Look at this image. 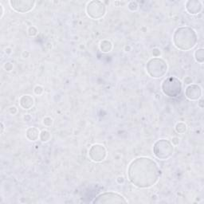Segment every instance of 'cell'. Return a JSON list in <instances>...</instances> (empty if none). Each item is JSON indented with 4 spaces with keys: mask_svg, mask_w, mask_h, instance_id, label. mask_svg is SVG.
<instances>
[{
    "mask_svg": "<svg viewBox=\"0 0 204 204\" xmlns=\"http://www.w3.org/2000/svg\"><path fill=\"white\" fill-rule=\"evenodd\" d=\"M127 175L129 182L135 187L147 189L157 183L161 175V170L154 160L140 156L129 163Z\"/></svg>",
    "mask_w": 204,
    "mask_h": 204,
    "instance_id": "1",
    "label": "cell"
},
{
    "mask_svg": "<svg viewBox=\"0 0 204 204\" xmlns=\"http://www.w3.org/2000/svg\"><path fill=\"white\" fill-rule=\"evenodd\" d=\"M172 42L178 50L188 51L196 46L198 42V35L191 27L180 26L175 30L173 34Z\"/></svg>",
    "mask_w": 204,
    "mask_h": 204,
    "instance_id": "2",
    "label": "cell"
},
{
    "mask_svg": "<svg viewBox=\"0 0 204 204\" xmlns=\"http://www.w3.org/2000/svg\"><path fill=\"white\" fill-rule=\"evenodd\" d=\"M146 72L152 78L158 79L166 75L168 70V65L164 59L153 58L148 60L146 64Z\"/></svg>",
    "mask_w": 204,
    "mask_h": 204,
    "instance_id": "3",
    "label": "cell"
},
{
    "mask_svg": "<svg viewBox=\"0 0 204 204\" xmlns=\"http://www.w3.org/2000/svg\"><path fill=\"white\" fill-rule=\"evenodd\" d=\"M161 90L164 95L172 98H176L183 91V83L175 77H168L161 84Z\"/></svg>",
    "mask_w": 204,
    "mask_h": 204,
    "instance_id": "4",
    "label": "cell"
},
{
    "mask_svg": "<svg viewBox=\"0 0 204 204\" xmlns=\"http://www.w3.org/2000/svg\"><path fill=\"white\" fill-rule=\"evenodd\" d=\"M153 154L160 160H166L174 153V146L167 139H160L155 142L153 145Z\"/></svg>",
    "mask_w": 204,
    "mask_h": 204,
    "instance_id": "5",
    "label": "cell"
},
{
    "mask_svg": "<svg viewBox=\"0 0 204 204\" xmlns=\"http://www.w3.org/2000/svg\"><path fill=\"white\" fill-rule=\"evenodd\" d=\"M106 5L100 0L89 1L85 7V12L88 16L94 20L102 18L106 14Z\"/></svg>",
    "mask_w": 204,
    "mask_h": 204,
    "instance_id": "6",
    "label": "cell"
},
{
    "mask_svg": "<svg viewBox=\"0 0 204 204\" xmlns=\"http://www.w3.org/2000/svg\"><path fill=\"white\" fill-rule=\"evenodd\" d=\"M128 201L120 194L113 191H107L100 194L94 198L93 203L108 204V203H128Z\"/></svg>",
    "mask_w": 204,
    "mask_h": 204,
    "instance_id": "7",
    "label": "cell"
},
{
    "mask_svg": "<svg viewBox=\"0 0 204 204\" xmlns=\"http://www.w3.org/2000/svg\"><path fill=\"white\" fill-rule=\"evenodd\" d=\"M88 155L93 162L101 163L107 157V150L105 146L101 144H94L89 149Z\"/></svg>",
    "mask_w": 204,
    "mask_h": 204,
    "instance_id": "8",
    "label": "cell"
},
{
    "mask_svg": "<svg viewBox=\"0 0 204 204\" xmlns=\"http://www.w3.org/2000/svg\"><path fill=\"white\" fill-rule=\"evenodd\" d=\"M9 4L15 11L21 14H25L32 11L36 2L34 0H11Z\"/></svg>",
    "mask_w": 204,
    "mask_h": 204,
    "instance_id": "9",
    "label": "cell"
},
{
    "mask_svg": "<svg viewBox=\"0 0 204 204\" xmlns=\"http://www.w3.org/2000/svg\"><path fill=\"white\" fill-rule=\"evenodd\" d=\"M203 91L200 85H196V84H191V85H187V88L185 89V96L187 99L192 101H198L202 97Z\"/></svg>",
    "mask_w": 204,
    "mask_h": 204,
    "instance_id": "10",
    "label": "cell"
},
{
    "mask_svg": "<svg viewBox=\"0 0 204 204\" xmlns=\"http://www.w3.org/2000/svg\"><path fill=\"white\" fill-rule=\"evenodd\" d=\"M185 9L190 15H198L203 10V3L199 0H188L185 3Z\"/></svg>",
    "mask_w": 204,
    "mask_h": 204,
    "instance_id": "11",
    "label": "cell"
},
{
    "mask_svg": "<svg viewBox=\"0 0 204 204\" xmlns=\"http://www.w3.org/2000/svg\"><path fill=\"white\" fill-rule=\"evenodd\" d=\"M19 105L23 109H30L34 105V97L30 95H23L18 100Z\"/></svg>",
    "mask_w": 204,
    "mask_h": 204,
    "instance_id": "12",
    "label": "cell"
},
{
    "mask_svg": "<svg viewBox=\"0 0 204 204\" xmlns=\"http://www.w3.org/2000/svg\"><path fill=\"white\" fill-rule=\"evenodd\" d=\"M40 131L35 127H29L26 130V137L30 141H36L39 139Z\"/></svg>",
    "mask_w": 204,
    "mask_h": 204,
    "instance_id": "13",
    "label": "cell"
},
{
    "mask_svg": "<svg viewBox=\"0 0 204 204\" xmlns=\"http://www.w3.org/2000/svg\"><path fill=\"white\" fill-rule=\"evenodd\" d=\"M100 50L101 51L102 53H109L112 51L113 48V45L112 43V42L110 40H108V39H105V40H102L101 42H100L99 45Z\"/></svg>",
    "mask_w": 204,
    "mask_h": 204,
    "instance_id": "14",
    "label": "cell"
},
{
    "mask_svg": "<svg viewBox=\"0 0 204 204\" xmlns=\"http://www.w3.org/2000/svg\"><path fill=\"white\" fill-rule=\"evenodd\" d=\"M194 57L196 59V62L199 64H203L204 61V50L203 48H199L195 51L194 53Z\"/></svg>",
    "mask_w": 204,
    "mask_h": 204,
    "instance_id": "15",
    "label": "cell"
},
{
    "mask_svg": "<svg viewBox=\"0 0 204 204\" xmlns=\"http://www.w3.org/2000/svg\"><path fill=\"white\" fill-rule=\"evenodd\" d=\"M175 130L179 134H184L187 130V126L184 122H178L175 125Z\"/></svg>",
    "mask_w": 204,
    "mask_h": 204,
    "instance_id": "16",
    "label": "cell"
},
{
    "mask_svg": "<svg viewBox=\"0 0 204 204\" xmlns=\"http://www.w3.org/2000/svg\"><path fill=\"white\" fill-rule=\"evenodd\" d=\"M51 138V134L48 130H42L40 132V136H39V140H41L42 143H46Z\"/></svg>",
    "mask_w": 204,
    "mask_h": 204,
    "instance_id": "17",
    "label": "cell"
},
{
    "mask_svg": "<svg viewBox=\"0 0 204 204\" xmlns=\"http://www.w3.org/2000/svg\"><path fill=\"white\" fill-rule=\"evenodd\" d=\"M128 8L131 11H136L138 8H139V5L136 1H131V2L128 3Z\"/></svg>",
    "mask_w": 204,
    "mask_h": 204,
    "instance_id": "18",
    "label": "cell"
},
{
    "mask_svg": "<svg viewBox=\"0 0 204 204\" xmlns=\"http://www.w3.org/2000/svg\"><path fill=\"white\" fill-rule=\"evenodd\" d=\"M38 29L34 26H30L29 28L27 29V34L29 35L30 37H35L36 35L38 34Z\"/></svg>",
    "mask_w": 204,
    "mask_h": 204,
    "instance_id": "19",
    "label": "cell"
},
{
    "mask_svg": "<svg viewBox=\"0 0 204 204\" xmlns=\"http://www.w3.org/2000/svg\"><path fill=\"white\" fill-rule=\"evenodd\" d=\"M53 120L52 118L50 117H44L43 120H42V124H43V125L46 126V127H50V126L53 125Z\"/></svg>",
    "mask_w": 204,
    "mask_h": 204,
    "instance_id": "20",
    "label": "cell"
},
{
    "mask_svg": "<svg viewBox=\"0 0 204 204\" xmlns=\"http://www.w3.org/2000/svg\"><path fill=\"white\" fill-rule=\"evenodd\" d=\"M44 92V88L42 86V85H36L34 88V93L35 95L37 96H40L42 94H43Z\"/></svg>",
    "mask_w": 204,
    "mask_h": 204,
    "instance_id": "21",
    "label": "cell"
},
{
    "mask_svg": "<svg viewBox=\"0 0 204 204\" xmlns=\"http://www.w3.org/2000/svg\"><path fill=\"white\" fill-rule=\"evenodd\" d=\"M152 53L153 58H160L161 56V50L159 48H153V50H152Z\"/></svg>",
    "mask_w": 204,
    "mask_h": 204,
    "instance_id": "22",
    "label": "cell"
},
{
    "mask_svg": "<svg viewBox=\"0 0 204 204\" xmlns=\"http://www.w3.org/2000/svg\"><path fill=\"white\" fill-rule=\"evenodd\" d=\"M13 67H14L13 64H12L11 62H9V61L8 62H6L5 64L3 65V69L6 72H11L13 70Z\"/></svg>",
    "mask_w": 204,
    "mask_h": 204,
    "instance_id": "23",
    "label": "cell"
},
{
    "mask_svg": "<svg viewBox=\"0 0 204 204\" xmlns=\"http://www.w3.org/2000/svg\"><path fill=\"white\" fill-rule=\"evenodd\" d=\"M184 82L187 85H191V84H193V79L189 76L185 77V78L184 79Z\"/></svg>",
    "mask_w": 204,
    "mask_h": 204,
    "instance_id": "24",
    "label": "cell"
},
{
    "mask_svg": "<svg viewBox=\"0 0 204 204\" xmlns=\"http://www.w3.org/2000/svg\"><path fill=\"white\" fill-rule=\"evenodd\" d=\"M9 112H10V113L11 114V115H15V114H17L18 113L17 107H15V106H11V107L9 108Z\"/></svg>",
    "mask_w": 204,
    "mask_h": 204,
    "instance_id": "25",
    "label": "cell"
},
{
    "mask_svg": "<svg viewBox=\"0 0 204 204\" xmlns=\"http://www.w3.org/2000/svg\"><path fill=\"white\" fill-rule=\"evenodd\" d=\"M179 137H177V136H174V137H172V144H173V146H177V145H179Z\"/></svg>",
    "mask_w": 204,
    "mask_h": 204,
    "instance_id": "26",
    "label": "cell"
},
{
    "mask_svg": "<svg viewBox=\"0 0 204 204\" xmlns=\"http://www.w3.org/2000/svg\"><path fill=\"white\" fill-rule=\"evenodd\" d=\"M116 180L118 184H123L125 183V178L123 176H118Z\"/></svg>",
    "mask_w": 204,
    "mask_h": 204,
    "instance_id": "27",
    "label": "cell"
},
{
    "mask_svg": "<svg viewBox=\"0 0 204 204\" xmlns=\"http://www.w3.org/2000/svg\"><path fill=\"white\" fill-rule=\"evenodd\" d=\"M23 119L25 121H26V122H30V120L32 119V117H30V114H26V115L24 116Z\"/></svg>",
    "mask_w": 204,
    "mask_h": 204,
    "instance_id": "28",
    "label": "cell"
},
{
    "mask_svg": "<svg viewBox=\"0 0 204 204\" xmlns=\"http://www.w3.org/2000/svg\"><path fill=\"white\" fill-rule=\"evenodd\" d=\"M198 107H199L200 108H203L204 107L203 99L202 97L199 100H198Z\"/></svg>",
    "mask_w": 204,
    "mask_h": 204,
    "instance_id": "29",
    "label": "cell"
},
{
    "mask_svg": "<svg viewBox=\"0 0 204 204\" xmlns=\"http://www.w3.org/2000/svg\"><path fill=\"white\" fill-rule=\"evenodd\" d=\"M12 52H13V50H12V48H11V47H7V48L5 49V53L6 54H11Z\"/></svg>",
    "mask_w": 204,
    "mask_h": 204,
    "instance_id": "30",
    "label": "cell"
},
{
    "mask_svg": "<svg viewBox=\"0 0 204 204\" xmlns=\"http://www.w3.org/2000/svg\"><path fill=\"white\" fill-rule=\"evenodd\" d=\"M22 56H23V58H28L30 56V53L28 51H23V52L22 53Z\"/></svg>",
    "mask_w": 204,
    "mask_h": 204,
    "instance_id": "31",
    "label": "cell"
},
{
    "mask_svg": "<svg viewBox=\"0 0 204 204\" xmlns=\"http://www.w3.org/2000/svg\"><path fill=\"white\" fill-rule=\"evenodd\" d=\"M0 9H1V18H2L4 15V8H3V4H1V3H0Z\"/></svg>",
    "mask_w": 204,
    "mask_h": 204,
    "instance_id": "32",
    "label": "cell"
},
{
    "mask_svg": "<svg viewBox=\"0 0 204 204\" xmlns=\"http://www.w3.org/2000/svg\"><path fill=\"white\" fill-rule=\"evenodd\" d=\"M131 50H132V47L130 46L129 45H127V46H125V52H128V51H130Z\"/></svg>",
    "mask_w": 204,
    "mask_h": 204,
    "instance_id": "33",
    "label": "cell"
},
{
    "mask_svg": "<svg viewBox=\"0 0 204 204\" xmlns=\"http://www.w3.org/2000/svg\"><path fill=\"white\" fill-rule=\"evenodd\" d=\"M5 129V127H4V125H3V122H1V134H3V131Z\"/></svg>",
    "mask_w": 204,
    "mask_h": 204,
    "instance_id": "34",
    "label": "cell"
}]
</instances>
